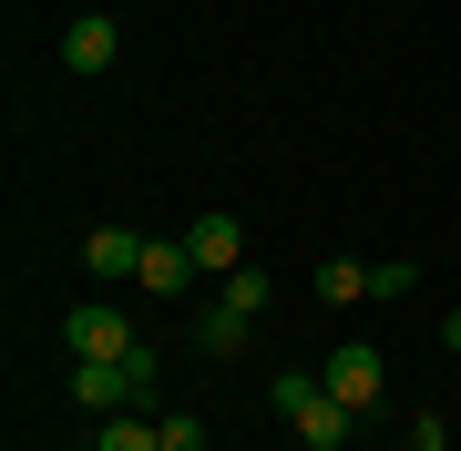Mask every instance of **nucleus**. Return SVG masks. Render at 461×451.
Returning <instances> with one entry per match:
<instances>
[{
  "instance_id": "39448f33",
  "label": "nucleus",
  "mask_w": 461,
  "mask_h": 451,
  "mask_svg": "<svg viewBox=\"0 0 461 451\" xmlns=\"http://www.w3.org/2000/svg\"><path fill=\"white\" fill-rule=\"evenodd\" d=\"M144 338H133V318L123 308H72L62 318V359H133Z\"/></svg>"
},
{
  "instance_id": "20e7f679",
  "label": "nucleus",
  "mask_w": 461,
  "mask_h": 451,
  "mask_svg": "<svg viewBox=\"0 0 461 451\" xmlns=\"http://www.w3.org/2000/svg\"><path fill=\"white\" fill-rule=\"evenodd\" d=\"M318 380H329V401H348V410H379V390H390V359H379L369 338H339Z\"/></svg>"
},
{
  "instance_id": "f03ea898",
  "label": "nucleus",
  "mask_w": 461,
  "mask_h": 451,
  "mask_svg": "<svg viewBox=\"0 0 461 451\" xmlns=\"http://www.w3.org/2000/svg\"><path fill=\"white\" fill-rule=\"evenodd\" d=\"M267 401H277V420L297 431V451H339L348 441V401H329V380H318V369H277V380H267Z\"/></svg>"
},
{
  "instance_id": "f8f14e48",
  "label": "nucleus",
  "mask_w": 461,
  "mask_h": 451,
  "mask_svg": "<svg viewBox=\"0 0 461 451\" xmlns=\"http://www.w3.org/2000/svg\"><path fill=\"white\" fill-rule=\"evenodd\" d=\"M411 287H420V267H400V257H390V267H369V298H411Z\"/></svg>"
},
{
  "instance_id": "f257e3e1",
  "label": "nucleus",
  "mask_w": 461,
  "mask_h": 451,
  "mask_svg": "<svg viewBox=\"0 0 461 451\" xmlns=\"http://www.w3.org/2000/svg\"><path fill=\"white\" fill-rule=\"evenodd\" d=\"M62 390H72V410H93V420H113V410H165V359H154V338H144L133 359H72Z\"/></svg>"
},
{
  "instance_id": "4468645a",
  "label": "nucleus",
  "mask_w": 461,
  "mask_h": 451,
  "mask_svg": "<svg viewBox=\"0 0 461 451\" xmlns=\"http://www.w3.org/2000/svg\"><path fill=\"white\" fill-rule=\"evenodd\" d=\"M441 338H451V349H461V308H451V318H441Z\"/></svg>"
},
{
  "instance_id": "6e6552de",
  "label": "nucleus",
  "mask_w": 461,
  "mask_h": 451,
  "mask_svg": "<svg viewBox=\"0 0 461 451\" xmlns=\"http://www.w3.org/2000/svg\"><path fill=\"white\" fill-rule=\"evenodd\" d=\"M133 287H144V298H185V287H195V257H185V236H154L144 267H133Z\"/></svg>"
},
{
  "instance_id": "423d86ee",
  "label": "nucleus",
  "mask_w": 461,
  "mask_h": 451,
  "mask_svg": "<svg viewBox=\"0 0 461 451\" xmlns=\"http://www.w3.org/2000/svg\"><path fill=\"white\" fill-rule=\"evenodd\" d=\"M185 257H195V277L226 287L236 267H247V226H236V216H195V226H185Z\"/></svg>"
},
{
  "instance_id": "1a4fd4ad",
  "label": "nucleus",
  "mask_w": 461,
  "mask_h": 451,
  "mask_svg": "<svg viewBox=\"0 0 461 451\" xmlns=\"http://www.w3.org/2000/svg\"><path fill=\"white\" fill-rule=\"evenodd\" d=\"M144 247H154V236H133V226H93V236H83V267H93V277H133Z\"/></svg>"
},
{
  "instance_id": "9b49d317",
  "label": "nucleus",
  "mask_w": 461,
  "mask_h": 451,
  "mask_svg": "<svg viewBox=\"0 0 461 451\" xmlns=\"http://www.w3.org/2000/svg\"><path fill=\"white\" fill-rule=\"evenodd\" d=\"M318 298H329V308H359L369 298V267H359V257H329V267H318Z\"/></svg>"
},
{
  "instance_id": "ddd939ff",
  "label": "nucleus",
  "mask_w": 461,
  "mask_h": 451,
  "mask_svg": "<svg viewBox=\"0 0 461 451\" xmlns=\"http://www.w3.org/2000/svg\"><path fill=\"white\" fill-rule=\"evenodd\" d=\"M411 451H451V431H441V410H420V420H411Z\"/></svg>"
},
{
  "instance_id": "7ed1b4c3",
  "label": "nucleus",
  "mask_w": 461,
  "mask_h": 451,
  "mask_svg": "<svg viewBox=\"0 0 461 451\" xmlns=\"http://www.w3.org/2000/svg\"><path fill=\"white\" fill-rule=\"evenodd\" d=\"M257 308H267V277H257V267H236L226 287H215V308L195 318V349L236 359V349H247V329H257Z\"/></svg>"
},
{
  "instance_id": "9d476101",
  "label": "nucleus",
  "mask_w": 461,
  "mask_h": 451,
  "mask_svg": "<svg viewBox=\"0 0 461 451\" xmlns=\"http://www.w3.org/2000/svg\"><path fill=\"white\" fill-rule=\"evenodd\" d=\"M93 451H165V410H113Z\"/></svg>"
},
{
  "instance_id": "0eeeda50",
  "label": "nucleus",
  "mask_w": 461,
  "mask_h": 451,
  "mask_svg": "<svg viewBox=\"0 0 461 451\" xmlns=\"http://www.w3.org/2000/svg\"><path fill=\"white\" fill-rule=\"evenodd\" d=\"M113 62H123L113 11H72V21H62V72H113Z\"/></svg>"
}]
</instances>
